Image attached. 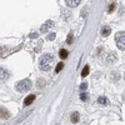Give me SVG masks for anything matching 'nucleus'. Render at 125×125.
I'll return each instance as SVG.
<instances>
[{
	"label": "nucleus",
	"instance_id": "nucleus-1",
	"mask_svg": "<svg viewBox=\"0 0 125 125\" xmlns=\"http://www.w3.org/2000/svg\"><path fill=\"white\" fill-rule=\"evenodd\" d=\"M53 62H54V56L51 54H45L40 59V62H39L40 69L44 71H49L51 69V66H53Z\"/></svg>",
	"mask_w": 125,
	"mask_h": 125
},
{
	"label": "nucleus",
	"instance_id": "nucleus-2",
	"mask_svg": "<svg viewBox=\"0 0 125 125\" xmlns=\"http://www.w3.org/2000/svg\"><path fill=\"white\" fill-rule=\"evenodd\" d=\"M15 88H16V90L20 91V93H26V91L30 90V88H31V81H30L29 79H24V80H21V81H19Z\"/></svg>",
	"mask_w": 125,
	"mask_h": 125
},
{
	"label": "nucleus",
	"instance_id": "nucleus-3",
	"mask_svg": "<svg viewBox=\"0 0 125 125\" xmlns=\"http://www.w3.org/2000/svg\"><path fill=\"white\" fill-rule=\"evenodd\" d=\"M116 45L120 50H125V31H120L115 36Z\"/></svg>",
	"mask_w": 125,
	"mask_h": 125
},
{
	"label": "nucleus",
	"instance_id": "nucleus-4",
	"mask_svg": "<svg viewBox=\"0 0 125 125\" xmlns=\"http://www.w3.org/2000/svg\"><path fill=\"white\" fill-rule=\"evenodd\" d=\"M80 3H81L80 0H66V1H65L66 6H69V8H75V6H78Z\"/></svg>",
	"mask_w": 125,
	"mask_h": 125
},
{
	"label": "nucleus",
	"instance_id": "nucleus-5",
	"mask_svg": "<svg viewBox=\"0 0 125 125\" xmlns=\"http://www.w3.org/2000/svg\"><path fill=\"white\" fill-rule=\"evenodd\" d=\"M35 100V95H33V94H31V95H29V96H26L25 98V100H24V105H30L31 103H33Z\"/></svg>",
	"mask_w": 125,
	"mask_h": 125
},
{
	"label": "nucleus",
	"instance_id": "nucleus-6",
	"mask_svg": "<svg viewBox=\"0 0 125 125\" xmlns=\"http://www.w3.org/2000/svg\"><path fill=\"white\" fill-rule=\"evenodd\" d=\"M115 60H116L115 54H114V53H110L109 56L106 58V64H114V62H115Z\"/></svg>",
	"mask_w": 125,
	"mask_h": 125
},
{
	"label": "nucleus",
	"instance_id": "nucleus-7",
	"mask_svg": "<svg viewBox=\"0 0 125 125\" xmlns=\"http://www.w3.org/2000/svg\"><path fill=\"white\" fill-rule=\"evenodd\" d=\"M9 76L8 70H5L4 68H0V80H5Z\"/></svg>",
	"mask_w": 125,
	"mask_h": 125
},
{
	"label": "nucleus",
	"instance_id": "nucleus-8",
	"mask_svg": "<svg viewBox=\"0 0 125 125\" xmlns=\"http://www.w3.org/2000/svg\"><path fill=\"white\" fill-rule=\"evenodd\" d=\"M79 119H80L79 113L74 111V113L71 114V116H70V120H71V123H78V121H79Z\"/></svg>",
	"mask_w": 125,
	"mask_h": 125
},
{
	"label": "nucleus",
	"instance_id": "nucleus-9",
	"mask_svg": "<svg viewBox=\"0 0 125 125\" xmlns=\"http://www.w3.org/2000/svg\"><path fill=\"white\" fill-rule=\"evenodd\" d=\"M0 116L4 118V119H8V118L10 116V114H9V111H8L6 109H4V108H0Z\"/></svg>",
	"mask_w": 125,
	"mask_h": 125
},
{
	"label": "nucleus",
	"instance_id": "nucleus-10",
	"mask_svg": "<svg viewBox=\"0 0 125 125\" xmlns=\"http://www.w3.org/2000/svg\"><path fill=\"white\" fill-rule=\"evenodd\" d=\"M110 31H111V29H110L109 26H104V28L101 29V35H103V36H108V35L110 34Z\"/></svg>",
	"mask_w": 125,
	"mask_h": 125
},
{
	"label": "nucleus",
	"instance_id": "nucleus-11",
	"mask_svg": "<svg viewBox=\"0 0 125 125\" xmlns=\"http://www.w3.org/2000/svg\"><path fill=\"white\" fill-rule=\"evenodd\" d=\"M51 25H53V21H46V23H45L43 26H41V33H45V31H46V30H48V29H49Z\"/></svg>",
	"mask_w": 125,
	"mask_h": 125
},
{
	"label": "nucleus",
	"instance_id": "nucleus-12",
	"mask_svg": "<svg viewBox=\"0 0 125 125\" xmlns=\"http://www.w3.org/2000/svg\"><path fill=\"white\" fill-rule=\"evenodd\" d=\"M59 55H60L61 59H66L68 55H69V51L65 50V49H61V50H60V53H59Z\"/></svg>",
	"mask_w": 125,
	"mask_h": 125
},
{
	"label": "nucleus",
	"instance_id": "nucleus-13",
	"mask_svg": "<svg viewBox=\"0 0 125 125\" xmlns=\"http://www.w3.org/2000/svg\"><path fill=\"white\" fill-rule=\"evenodd\" d=\"M89 71H90L89 65H85V66H84V69H83V71H81V76H83V78H85V76L89 74Z\"/></svg>",
	"mask_w": 125,
	"mask_h": 125
},
{
	"label": "nucleus",
	"instance_id": "nucleus-14",
	"mask_svg": "<svg viewBox=\"0 0 125 125\" xmlns=\"http://www.w3.org/2000/svg\"><path fill=\"white\" fill-rule=\"evenodd\" d=\"M98 103L101 104V105H106V104H108V99L104 98V96H100V98H98Z\"/></svg>",
	"mask_w": 125,
	"mask_h": 125
},
{
	"label": "nucleus",
	"instance_id": "nucleus-15",
	"mask_svg": "<svg viewBox=\"0 0 125 125\" xmlns=\"http://www.w3.org/2000/svg\"><path fill=\"white\" fill-rule=\"evenodd\" d=\"M62 68H64V64H62V62H59V64L56 65V68H55V73H60L62 70Z\"/></svg>",
	"mask_w": 125,
	"mask_h": 125
},
{
	"label": "nucleus",
	"instance_id": "nucleus-16",
	"mask_svg": "<svg viewBox=\"0 0 125 125\" xmlns=\"http://www.w3.org/2000/svg\"><path fill=\"white\" fill-rule=\"evenodd\" d=\"M80 99H81L83 101L88 100V99H89V96H88V93H81V94H80Z\"/></svg>",
	"mask_w": 125,
	"mask_h": 125
},
{
	"label": "nucleus",
	"instance_id": "nucleus-17",
	"mask_svg": "<svg viewBox=\"0 0 125 125\" xmlns=\"http://www.w3.org/2000/svg\"><path fill=\"white\" fill-rule=\"evenodd\" d=\"M38 83H39V84H38L39 88H44V86H45V80H44V79H39Z\"/></svg>",
	"mask_w": 125,
	"mask_h": 125
},
{
	"label": "nucleus",
	"instance_id": "nucleus-18",
	"mask_svg": "<svg viewBox=\"0 0 125 125\" xmlns=\"http://www.w3.org/2000/svg\"><path fill=\"white\" fill-rule=\"evenodd\" d=\"M86 88H88V84H86V83H84V84H81V85H80V90H81L83 93H84V90H85Z\"/></svg>",
	"mask_w": 125,
	"mask_h": 125
},
{
	"label": "nucleus",
	"instance_id": "nucleus-19",
	"mask_svg": "<svg viewBox=\"0 0 125 125\" xmlns=\"http://www.w3.org/2000/svg\"><path fill=\"white\" fill-rule=\"evenodd\" d=\"M68 44H73V34H69V36H68Z\"/></svg>",
	"mask_w": 125,
	"mask_h": 125
},
{
	"label": "nucleus",
	"instance_id": "nucleus-20",
	"mask_svg": "<svg viewBox=\"0 0 125 125\" xmlns=\"http://www.w3.org/2000/svg\"><path fill=\"white\" fill-rule=\"evenodd\" d=\"M114 9H115V4H114V3H111V4H110V6H109V13H111Z\"/></svg>",
	"mask_w": 125,
	"mask_h": 125
},
{
	"label": "nucleus",
	"instance_id": "nucleus-21",
	"mask_svg": "<svg viewBox=\"0 0 125 125\" xmlns=\"http://www.w3.org/2000/svg\"><path fill=\"white\" fill-rule=\"evenodd\" d=\"M54 38H55V34H50L49 35V40H53Z\"/></svg>",
	"mask_w": 125,
	"mask_h": 125
},
{
	"label": "nucleus",
	"instance_id": "nucleus-22",
	"mask_svg": "<svg viewBox=\"0 0 125 125\" xmlns=\"http://www.w3.org/2000/svg\"><path fill=\"white\" fill-rule=\"evenodd\" d=\"M124 79H125V74H124Z\"/></svg>",
	"mask_w": 125,
	"mask_h": 125
}]
</instances>
